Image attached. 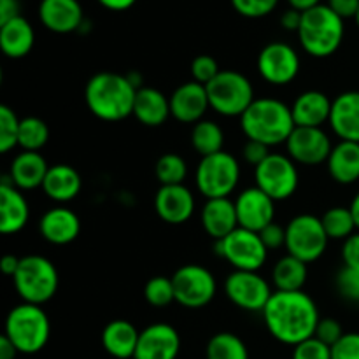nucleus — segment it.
Wrapping results in <instances>:
<instances>
[{
  "mask_svg": "<svg viewBox=\"0 0 359 359\" xmlns=\"http://www.w3.org/2000/svg\"><path fill=\"white\" fill-rule=\"evenodd\" d=\"M262 314L270 335L277 342L293 347L314 337L321 319L318 305L304 290L273 291Z\"/></svg>",
  "mask_w": 359,
  "mask_h": 359,
  "instance_id": "f257e3e1",
  "label": "nucleus"
},
{
  "mask_svg": "<svg viewBox=\"0 0 359 359\" xmlns=\"http://www.w3.org/2000/svg\"><path fill=\"white\" fill-rule=\"evenodd\" d=\"M137 88L128 76L114 72L95 74L84 88V100L93 116L102 121H121L133 116Z\"/></svg>",
  "mask_w": 359,
  "mask_h": 359,
  "instance_id": "f03ea898",
  "label": "nucleus"
},
{
  "mask_svg": "<svg viewBox=\"0 0 359 359\" xmlns=\"http://www.w3.org/2000/svg\"><path fill=\"white\" fill-rule=\"evenodd\" d=\"M241 126L248 140L273 147L286 144L294 125L291 107L277 98H256L241 116Z\"/></svg>",
  "mask_w": 359,
  "mask_h": 359,
  "instance_id": "7ed1b4c3",
  "label": "nucleus"
},
{
  "mask_svg": "<svg viewBox=\"0 0 359 359\" xmlns=\"http://www.w3.org/2000/svg\"><path fill=\"white\" fill-rule=\"evenodd\" d=\"M344 20L333 13L326 4L309 9L302 14L298 39L307 55L314 58H328L344 41Z\"/></svg>",
  "mask_w": 359,
  "mask_h": 359,
  "instance_id": "20e7f679",
  "label": "nucleus"
},
{
  "mask_svg": "<svg viewBox=\"0 0 359 359\" xmlns=\"http://www.w3.org/2000/svg\"><path fill=\"white\" fill-rule=\"evenodd\" d=\"M4 335L14 344L20 354H37L51 335L49 318L41 305L20 304L7 314Z\"/></svg>",
  "mask_w": 359,
  "mask_h": 359,
  "instance_id": "39448f33",
  "label": "nucleus"
},
{
  "mask_svg": "<svg viewBox=\"0 0 359 359\" xmlns=\"http://www.w3.org/2000/svg\"><path fill=\"white\" fill-rule=\"evenodd\" d=\"M16 293L25 304L44 305L58 291L60 277L56 266L48 258L30 255L21 258L20 269L13 277Z\"/></svg>",
  "mask_w": 359,
  "mask_h": 359,
  "instance_id": "423d86ee",
  "label": "nucleus"
},
{
  "mask_svg": "<svg viewBox=\"0 0 359 359\" xmlns=\"http://www.w3.org/2000/svg\"><path fill=\"white\" fill-rule=\"evenodd\" d=\"M205 90L210 109L224 118H241L256 100L252 83L237 70H221Z\"/></svg>",
  "mask_w": 359,
  "mask_h": 359,
  "instance_id": "0eeeda50",
  "label": "nucleus"
},
{
  "mask_svg": "<svg viewBox=\"0 0 359 359\" xmlns=\"http://www.w3.org/2000/svg\"><path fill=\"white\" fill-rule=\"evenodd\" d=\"M196 188L207 200L228 198L241 181V165L233 154L221 151L200 160L195 174Z\"/></svg>",
  "mask_w": 359,
  "mask_h": 359,
  "instance_id": "6e6552de",
  "label": "nucleus"
},
{
  "mask_svg": "<svg viewBox=\"0 0 359 359\" xmlns=\"http://www.w3.org/2000/svg\"><path fill=\"white\" fill-rule=\"evenodd\" d=\"M328 235L323 226L321 217L312 214H300L286 224L287 255L302 259L309 265L318 262L328 248Z\"/></svg>",
  "mask_w": 359,
  "mask_h": 359,
  "instance_id": "1a4fd4ad",
  "label": "nucleus"
},
{
  "mask_svg": "<svg viewBox=\"0 0 359 359\" xmlns=\"http://www.w3.org/2000/svg\"><path fill=\"white\" fill-rule=\"evenodd\" d=\"M216 252L226 259L233 270L258 272L266 263L269 249L263 244L259 233L238 226L228 237L216 242Z\"/></svg>",
  "mask_w": 359,
  "mask_h": 359,
  "instance_id": "9d476101",
  "label": "nucleus"
},
{
  "mask_svg": "<svg viewBox=\"0 0 359 359\" xmlns=\"http://www.w3.org/2000/svg\"><path fill=\"white\" fill-rule=\"evenodd\" d=\"M255 179L256 186L276 202L291 198L300 184L297 163L287 154L280 153H270L255 168Z\"/></svg>",
  "mask_w": 359,
  "mask_h": 359,
  "instance_id": "9b49d317",
  "label": "nucleus"
},
{
  "mask_svg": "<svg viewBox=\"0 0 359 359\" xmlns=\"http://www.w3.org/2000/svg\"><path fill=\"white\" fill-rule=\"evenodd\" d=\"M175 302L186 309L207 307L217 293L216 277L202 265H184L172 276Z\"/></svg>",
  "mask_w": 359,
  "mask_h": 359,
  "instance_id": "f8f14e48",
  "label": "nucleus"
},
{
  "mask_svg": "<svg viewBox=\"0 0 359 359\" xmlns=\"http://www.w3.org/2000/svg\"><path fill=\"white\" fill-rule=\"evenodd\" d=\"M224 293L235 307L248 312H263L273 291L258 272L233 270L224 280Z\"/></svg>",
  "mask_w": 359,
  "mask_h": 359,
  "instance_id": "ddd939ff",
  "label": "nucleus"
},
{
  "mask_svg": "<svg viewBox=\"0 0 359 359\" xmlns=\"http://www.w3.org/2000/svg\"><path fill=\"white\" fill-rule=\"evenodd\" d=\"M258 72L272 86H286L300 72V56L286 42H270L258 55Z\"/></svg>",
  "mask_w": 359,
  "mask_h": 359,
  "instance_id": "4468645a",
  "label": "nucleus"
},
{
  "mask_svg": "<svg viewBox=\"0 0 359 359\" xmlns=\"http://www.w3.org/2000/svg\"><path fill=\"white\" fill-rule=\"evenodd\" d=\"M333 146L323 128H304L297 126L286 142L287 156L294 163L316 167L328 161Z\"/></svg>",
  "mask_w": 359,
  "mask_h": 359,
  "instance_id": "2eb2a0df",
  "label": "nucleus"
},
{
  "mask_svg": "<svg viewBox=\"0 0 359 359\" xmlns=\"http://www.w3.org/2000/svg\"><path fill=\"white\" fill-rule=\"evenodd\" d=\"M238 226L259 233L263 228L273 223L276 216V200L270 198L265 191L252 186L238 193L235 198Z\"/></svg>",
  "mask_w": 359,
  "mask_h": 359,
  "instance_id": "dca6fc26",
  "label": "nucleus"
},
{
  "mask_svg": "<svg viewBox=\"0 0 359 359\" xmlns=\"http://www.w3.org/2000/svg\"><path fill=\"white\" fill-rule=\"evenodd\" d=\"M181 353V337L174 326L154 323L140 332L133 359H177Z\"/></svg>",
  "mask_w": 359,
  "mask_h": 359,
  "instance_id": "f3484780",
  "label": "nucleus"
},
{
  "mask_svg": "<svg viewBox=\"0 0 359 359\" xmlns=\"http://www.w3.org/2000/svg\"><path fill=\"white\" fill-rule=\"evenodd\" d=\"M154 210L168 224H184L195 212V196L184 184L161 186L154 195Z\"/></svg>",
  "mask_w": 359,
  "mask_h": 359,
  "instance_id": "a211bd4d",
  "label": "nucleus"
},
{
  "mask_svg": "<svg viewBox=\"0 0 359 359\" xmlns=\"http://www.w3.org/2000/svg\"><path fill=\"white\" fill-rule=\"evenodd\" d=\"M30 219V205L27 198L13 184L9 175L0 181V231L4 235H14L23 230Z\"/></svg>",
  "mask_w": 359,
  "mask_h": 359,
  "instance_id": "6ab92c4d",
  "label": "nucleus"
},
{
  "mask_svg": "<svg viewBox=\"0 0 359 359\" xmlns=\"http://www.w3.org/2000/svg\"><path fill=\"white\" fill-rule=\"evenodd\" d=\"M209 109L210 104L205 86L196 81L181 84L170 95V112L181 123L196 125L198 121H202Z\"/></svg>",
  "mask_w": 359,
  "mask_h": 359,
  "instance_id": "aec40b11",
  "label": "nucleus"
},
{
  "mask_svg": "<svg viewBox=\"0 0 359 359\" xmlns=\"http://www.w3.org/2000/svg\"><path fill=\"white\" fill-rule=\"evenodd\" d=\"M39 20L55 34H70L83 27V7L77 0H41Z\"/></svg>",
  "mask_w": 359,
  "mask_h": 359,
  "instance_id": "412c9836",
  "label": "nucleus"
},
{
  "mask_svg": "<svg viewBox=\"0 0 359 359\" xmlns=\"http://www.w3.org/2000/svg\"><path fill=\"white\" fill-rule=\"evenodd\" d=\"M39 231L49 244L67 245L79 237L81 221L74 210L67 207H55L41 217Z\"/></svg>",
  "mask_w": 359,
  "mask_h": 359,
  "instance_id": "4be33fe9",
  "label": "nucleus"
},
{
  "mask_svg": "<svg viewBox=\"0 0 359 359\" xmlns=\"http://www.w3.org/2000/svg\"><path fill=\"white\" fill-rule=\"evenodd\" d=\"M328 123L340 140L359 142V91H346L333 100Z\"/></svg>",
  "mask_w": 359,
  "mask_h": 359,
  "instance_id": "5701e85b",
  "label": "nucleus"
},
{
  "mask_svg": "<svg viewBox=\"0 0 359 359\" xmlns=\"http://www.w3.org/2000/svg\"><path fill=\"white\" fill-rule=\"evenodd\" d=\"M332 104L333 102L330 100L328 95H325L323 91H304L291 105L294 125L304 126V128H321L325 123L330 121Z\"/></svg>",
  "mask_w": 359,
  "mask_h": 359,
  "instance_id": "b1692460",
  "label": "nucleus"
},
{
  "mask_svg": "<svg viewBox=\"0 0 359 359\" xmlns=\"http://www.w3.org/2000/svg\"><path fill=\"white\" fill-rule=\"evenodd\" d=\"M200 221H202L205 233L216 242L228 237L231 231L238 228L235 202H231L230 198L207 200L202 209V214H200Z\"/></svg>",
  "mask_w": 359,
  "mask_h": 359,
  "instance_id": "393cba45",
  "label": "nucleus"
},
{
  "mask_svg": "<svg viewBox=\"0 0 359 359\" xmlns=\"http://www.w3.org/2000/svg\"><path fill=\"white\" fill-rule=\"evenodd\" d=\"M49 165L41 153L34 151H21L11 161L9 177L13 184L21 191H32V189L42 188Z\"/></svg>",
  "mask_w": 359,
  "mask_h": 359,
  "instance_id": "a878e982",
  "label": "nucleus"
},
{
  "mask_svg": "<svg viewBox=\"0 0 359 359\" xmlns=\"http://www.w3.org/2000/svg\"><path fill=\"white\" fill-rule=\"evenodd\" d=\"M133 116L144 126H149V128L161 126L167 121L168 116H172L170 98L165 97L156 88L142 86L137 90Z\"/></svg>",
  "mask_w": 359,
  "mask_h": 359,
  "instance_id": "bb28decb",
  "label": "nucleus"
},
{
  "mask_svg": "<svg viewBox=\"0 0 359 359\" xmlns=\"http://www.w3.org/2000/svg\"><path fill=\"white\" fill-rule=\"evenodd\" d=\"M81 188H83V181H81L79 172L65 163L49 167L44 184H42L46 196L56 203L72 202L81 193Z\"/></svg>",
  "mask_w": 359,
  "mask_h": 359,
  "instance_id": "cd10ccee",
  "label": "nucleus"
},
{
  "mask_svg": "<svg viewBox=\"0 0 359 359\" xmlns=\"http://www.w3.org/2000/svg\"><path fill=\"white\" fill-rule=\"evenodd\" d=\"M140 332L125 319L111 321L102 332V346L109 356L116 359H133Z\"/></svg>",
  "mask_w": 359,
  "mask_h": 359,
  "instance_id": "c85d7f7f",
  "label": "nucleus"
},
{
  "mask_svg": "<svg viewBox=\"0 0 359 359\" xmlns=\"http://www.w3.org/2000/svg\"><path fill=\"white\" fill-rule=\"evenodd\" d=\"M328 174L335 182L344 186L359 181V142L340 140L330 153Z\"/></svg>",
  "mask_w": 359,
  "mask_h": 359,
  "instance_id": "c756f323",
  "label": "nucleus"
},
{
  "mask_svg": "<svg viewBox=\"0 0 359 359\" xmlns=\"http://www.w3.org/2000/svg\"><path fill=\"white\" fill-rule=\"evenodd\" d=\"M35 44V32L28 20L16 16L0 25V48L7 58H23Z\"/></svg>",
  "mask_w": 359,
  "mask_h": 359,
  "instance_id": "7c9ffc66",
  "label": "nucleus"
},
{
  "mask_svg": "<svg viewBox=\"0 0 359 359\" xmlns=\"http://www.w3.org/2000/svg\"><path fill=\"white\" fill-rule=\"evenodd\" d=\"M307 263L287 255L273 265L272 283L277 291H302L307 283Z\"/></svg>",
  "mask_w": 359,
  "mask_h": 359,
  "instance_id": "2f4dec72",
  "label": "nucleus"
},
{
  "mask_svg": "<svg viewBox=\"0 0 359 359\" xmlns=\"http://www.w3.org/2000/svg\"><path fill=\"white\" fill-rule=\"evenodd\" d=\"M224 132L217 123L202 119L191 130V146L202 158L223 151Z\"/></svg>",
  "mask_w": 359,
  "mask_h": 359,
  "instance_id": "473e14b6",
  "label": "nucleus"
},
{
  "mask_svg": "<svg viewBox=\"0 0 359 359\" xmlns=\"http://www.w3.org/2000/svg\"><path fill=\"white\" fill-rule=\"evenodd\" d=\"M205 359H249V351L241 337L221 332L207 342Z\"/></svg>",
  "mask_w": 359,
  "mask_h": 359,
  "instance_id": "72a5a7b5",
  "label": "nucleus"
},
{
  "mask_svg": "<svg viewBox=\"0 0 359 359\" xmlns=\"http://www.w3.org/2000/svg\"><path fill=\"white\" fill-rule=\"evenodd\" d=\"M330 241H347L356 233V223L349 207H332L321 217Z\"/></svg>",
  "mask_w": 359,
  "mask_h": 359,
  "instance_id": "f704fd0d",
  "label": "nucleus"
},
{
  "mask_svg": "<svg viewBox=\"0 0 359 359\" xmlns=\"http://www.w3.org/2000/svg\"><path fill=\"white\" fill-rule=\"evenodd\" d=\"M49 140V128L41 118L28 116L20 121V132H18V146L23 151H34L39 153Z\"/></svg>",
  "mask_w": 359,
  "mask_h": 359,
  "instance_id": "c9c22d12",
  "label": "nucleus"
},
{
  "mask_svg": "<svg viewBox=\"0 0 359 359\" xmlns=\"http://www.w3.org/2000/svg\"><path fill=\"white\" fill-rule=\"evenodd\" d=\"M154 175L161 186L184 184V179L188 175V163L179 154L167 153L158 158L154 165Z\"/></svg>",
  "mask_w": 359,
  "mask_h": 359,
  "instance_id": "e433bc0d",
  "label": "nucleus"
},
{
  "mask_svg": "<svg viewBox=\"0 0 359 359\" xmlns=\"http://www.w3.org/2000/svg\"><path fill=\"white\" fill-rule=\"evenodd\" d=\"M144 298L149 305L158 309L168 307L175 302V291L174 284H172V277L156 276L153 279L147 280L146 287H144Z\"/></svg>",
  "mask_w": 359,
  "mask_h": 359,
  "instance_id": "4c0bfd02",
  "label": "nucleus"
},
{
  "mask_svg": "<svg viewBox=\"0 0 359 359\" xmlns=\"http://www.w3.org/2000/svg\"><path fill=\"white\" fill-rule=\"evenodd\" d=\"M20 121L16 112L7 105H0V153L6 154L18 146Z\"/></svg>",
  "mask_w": 359,
  "mask_h": 359,
  "instance_id": "58836bf2",
  "label": "nucleus"
},
{
  "mask_svg": "<svg viewBox=\"0 0 359 359\" xmlns=\"http://www.w3.org/2000/svg\"><path fill=\"white\" fill-rule=\"evenodd\" d=\"M279 0H231V6L244 18H263L269 16L277 7Z\"/></svg>",
  "mask_w": 359,
  "mask_h": 359,
  "instance_id": "ea45409f",
  "label": "nucleus"
},
{
  "mask_svg": "<svg viewBox=\"0 0 359 359\" xmlns=\"http://www.w3.org/2000/svg\"><path fill=\"white\" fill-rule=\"evenodd\" d=\"M291 359H332V347L316 337H311L293 347Z\"/></svg>",
  "mask_w": 359,
  "mask_h": 359,
  "instance_id": "a19ab883",
  "label": "nucleus"
},
{
  "mask_svg": "<svg viewBox=\"0 0 359 359\" xmlns=\"http://www.w3.org/2000/svg\"><path fill=\"white\" fill-rule=\"evenodd\" d=\"M219 72V65H217L216 60L209 55H200L191 62L193 81L203 84V86L209 84L212 79H216Z\"/></svg>",
  "mask_w": 359,
  "mask_h": 359,
  "instance_id": "79ce46f5",
  "label": "nucleus"
},
{
  "mask_svg": "<svg viewBox=\"0 0 359 359\" xmlns=\"http://www.w3.org/2000/svg\"><path fill=\"white\" fill-rule=\"evenodd\" d=\"M337 290L346 300L359 302V270L344 266L337 277Z\"/></svg>",
  "mask_w": 359,
  "mask_h": 359,
  "instance_id": "37998d69",
  "label": "nucleus"
},
{
  "mask_svg": "<svg viewBox=\"0 0 359 359\" xmlns=\"http://www.w3.org/2000/svg\"><path fill=\"white\" fill-rule=\"evenodd\" d=\"M314 337L316 339L321 340V342H325L326 346L333 347L344 337L342 325H340V323L333 318L319 319L318 326H316Z\"/></svg>",
  "mask_w": 359,
  "mask_h": 359,
  "instance_id": "c03bdc74",
  "label": "nucleus"
},
{
  "mask_svg": "<svg viewBox=\"0 0 359 359\" xmlns=\"http://www.w3.org/2000/svg\"><path fill=\"white\" fill-rule=\"evenodd\" d=\"M332 359H359V333H344L332 347Z\"/></svg>",
  "mask_w": 359,
  "mask_h": 359,
  "instance_id": "a18cd8bd",
  "label": "nucleus"
},
{
  "mask_svg": "<svg viewBox=\"0 0 359 359\" xmlns=\"http://www.w3.org/2000/svg\"><path fill=\"white\" fill-rule=\"evenodd\" d=\"M259 237H262L263 244L269 251H273V249H279V248H286V228L277 224L273 221L272 224H269L266 228H263L259 231Z\"/></svg>",
  "mask_w": 359,
  "mask_h": 359,
  "instance_id": "49530a36",
  "label": "nucleus"
},
{
  "mask_svg": "<svg viewBox=\"0 0 359 359\" xmlns=\"http://www.w3.org/2000/svg\"><path fill=\"white\" fill-rule=\"evenodd\" d=\"M342 262L347 269L359 270V231L351 235L347 241H344Z\"/></svg>",
  "mask_w": 359,
  "mask_h": 359,
  "instance_id": "de8ad7c7",
  "label": "nucleus"
},
{
  "mask_svg": "<svg viewBox=\"0 0 359 359\" xmlns=\"http://www.w3.org/2000/svg\"><path fill=\"white\" fill-rule=\"evenodd\" d=\"M269 149L270 147L265 146V144L256 142V140H248L242 154H244V160L256 168L259 163H263L266 160V156L270 154Z\"/></svg>",
  "mask_w": 359,
  "mask_h": 359,
  "instance_id": "09e8293b",
  "label": "nucleus"
},
{
  "mask_svg": "<svg viewBox=\"0 0 359 359\" xmlns=\"http://www.w3.org/2000/svg\"><path fill=\"white\" fill-rule=\"evenodd\" d=\"M326 6L333 13L339 14L342 20H347V18H356L359 11V0H328Z\"/></svg>",
  "mask_w": 359,
  "mask_h": 359,
  "instance_id": "8fccbe9b",
  "label": "nucleus"
},
{
  "mask_svg": "<svg viewBox=\"0 0 359 359\" xmlns=\"http://www.w3.org/2000/svg\"><path fill=\"white\" fill-rule=\"evenodd\" d=\"M16 16H21L18 0H0V25L7 23Z\"/></svg>",
  "mask_w": 359,
  "mask_h": 359,
  "instance_id": "3c124183",
  "label": "nucleus"
},
{
  "mask_svg": "<svg viewBox=\"0 0 359 359\" xmlns=\"http://www.w3.org/2000/svg\"><path fill=\"white\" fill-rule=\"evenodd\" d=\"M302 14L304 13H300V11L297 9H291L290 7V9L284 11L283 16H280V25H283L286 30L298 32V28H300V23H302Z\"/></svg>",
  "mask_w": 359,
  "mask_h": 359,
  "instance_id": "603ef678",
  "label": "nucleus"
},
{
  "mask_svg": "<svg viewBox=\"0 0 359 359\" xmlns=\"http://www.w3.org/2000/svg\"><path fill=\"white\" fill-rule=\"evenodd\" d=\"M20 263H21V258H18V256L14 255L4 256L2 262H0V269H2L4 276L14 277V273H16L18 269H20Z\"/></svg>",
  "mask_w": 359,
  "mask_h": 359,
  "instance_id": "864d4df0",
  "label": "nucleus"
},
{
  "mask_svg": "<svg viewBox=\"0 0 359 359\" xmlns=\"http://www.w3.org/2000/svg\"><path fill=\"white\" fill-rule=\"evenodd\" d=\"M18 349L6 335L0 337V359H16Z\"/></svg>",
  "mask_w": 359,
  "mask_h": 359,
  "instance_id": "5fc2aeb1",
  "label": "nucleus"
},
{
  "mask_svg": "<svg viewBox=\"0 0 359 359\" xmlns=\"http://www.w3.org/2000/svg\"><path fill=\"white\" fill-rule=\"evenodd\" d=\"M98 2H100L105 9L119 13V11L130 9V7H132L137 0H98Z\"/></svg>",
  "mask_w": 359,
  "mask_h": 359,
  "instance_id": "6e6d98bb",
  "label": "nucleus"
},
{
  "mask_svg": "<svg viewBox=\"0 0 359 359\" xmlns=\"http://www.w3.org/2000/svg\"><path fill=\"white\" fill-rule=\"evenodd\" d=\"M291 9H297L300 13H305L309 9H314V7L321 6V0H287Z\"/></svg>",
  "mask_w": 359,
  "mask_h": 359,
  "instance_id": "4d7b16f0",
  "label": "nucleus"
},
{
  "mask_svg": "<svg viewBox=\"0 0 359 359\" xmlns=\"http://www.w3.org/2000/svg\"><path fill=\"white\" fill-rule=\"evenodd\" d=\"M349 209H351V214H353V217H354V223H356V230L359 231V191L353 198V202H351Z\"/></svg>",
  "mask_w": 359,
  "mask_h": 359,
  "instance_id": "13d9d810",
  "label": "nucleus"
},
{
  "mask_svg": "<svg viewBox=\"0 0 359 359\" xmlns=\"http://www.w3.org/2000/svg\"><path fill=\"white\" fill-rule=\"evenodd\" d=\"M354 20H356V23H358V27H359V11H358V14H356V18H354Z\"/></svg>",
  "mask_w": 359,
  "mask_h": 359,
  "instance_id": "bf43d9fd",
  "label": "nucleus"
}]
</instances>
